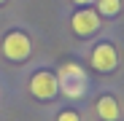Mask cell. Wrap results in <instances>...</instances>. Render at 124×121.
Instances as JSON below:
<instances>
[{
  "instance_id": "9",
  "label": "cell",
  "mask_w": 124,
  "mask_h": 121,
  "mask_svg": "<svg viewBox=\"0 0 124 121\" xmlns=\"http://www.w3.org/2000/svg\"><path fill=\"white\" fill-rule=\"evenodd\" d=\"M76 6H89V3H94V0H73Z\"/></svg>"
},
{
  "instance_id": "6",
  "label": "cell",
  "mask_w": 124,
  "mask_h": 121,
  "mask_svg": "<svg viewBox=\"0 0 124 121\" xmlns=\"http://www.w3.org/2000/svg\"><path fill=\"white\" fill-rule=\"evenodd\" d=\"M94 110H97V116H100L102 121H119V116H121V110H119V102H116V97H111V94H102V97L97 100Z\"/></svg>"
},
{
  "instance_id": "4",
  "label": "cell",
  "mask_w": 124,
  "mask_h": 121,
  "mask_svg": "<svg viewBox=\"0 0 124 121\" xmlns=\"http://www.w3.org/2000/svg\"><path fill=\"white\" fill-rule=\"evenodd\" d=\"M70 27H73V32L78 38H89V35H94L100 30V14L94 8H89V6H78V11L70 19Z\"/></svg>"
},
{
  "instance_id": "5",
  "label": "cell",
  "mask_w": 124,
  "mask_h": 121,
  "mask_svg": "<svg viewBox=\"0 0 124 121\" xmlns=\"http://www.w3.org/2000/svg\"><path fill=\"white\" fill-rule=\"evenodd\" d=\"M89 62L97 73H113L116 65H119V51L113 43H97L92 57H89Z\"/></svg>"
},
{
  "instance_id": "7",
  "label": "cell",
  "mask_w": 124,
  "mask_h": 121,
  "mask_svg": "<svg viewBox=\"0 0 124 121\" xmlns=\"http://www.w3.org/2000/svg\"><path fill=\"white\" fill-rule=\"evenodd\" d=\"M94 11L100 14V16H119L121 14V0H94Z\"/></svg>"
},
{
  "instance_id": "8",
  "label": "cell",
  "mask_w": 124,
  "mask_h": 121,
  "mask_svg": "<svg viewBox=\"0 0 124 121\" xmlns=\"http://www.w3.org/2000/svg\"><path fill=\"white\" fill-rule=\"evenodd\" d=\"M57 121H81V118H78L76 110H62V113L57 116Z\"/></svg>"
},
{
  "instance_id": "3",
  "label": "cell",
  "mask_w": 124,
  "mask_h": 121,
  "mask_svg": "<svg viewBox=\"0 0 124 121\" xmlns=\"http://www.w3.org/2000/svg\"><path fill=\"white\" fill-rule=\"evenodd\" d=\"M30 94L35 100H43V102H49V100H54L59 94V84H57V75L49 73V70H38L32 78H30Z\"/></svg>"
},
{
  "instance_id": "10",
  "label": "cell",
  "mask_w": 124,
  "mask_h": 121,
  "mask_svg": "<svg viewBox=\"0 0 124 121\" xmlns=\"http://www.w3.org/2000/svg\"><path fill=\"white\" fill-rule=\"evenodd\" d=\"M3 3H6V0H0V6H3Z\"/></svg>"
},
{
  "instance_id": "2",
  "label": "cell",
  "mask_w": 124,
  "mask_h": 121,
  "mask_svg": "<svg viewBox=\"0 0 124 121\" xmlns=\"http://www.w3.org/2000/svg\"><path fill=\"white\" fill-rule=\"evenodd\" d=\"M30 54H32V43H30V38L22 30H11L3 38V57L6 59H11V62H24Z\"/></svg>"
},
{
  "instance_id": "1",
  "label": "cell",
  "mask_w": 124,
  "mask_h": 121,
  "mask_svg": "<svg viewBox=\"0 0 124 121\" xmlns=\"http://www.w3.org/2000/svg\"><path fill=\"white\" fill-rule=\"evenodd\" d=\"M57 84H59V94L76 100V97H84L86 94V84H89V81H86V73H84L81 65L65 62L57 70Z\"/></svg>"
}]
</instances>
